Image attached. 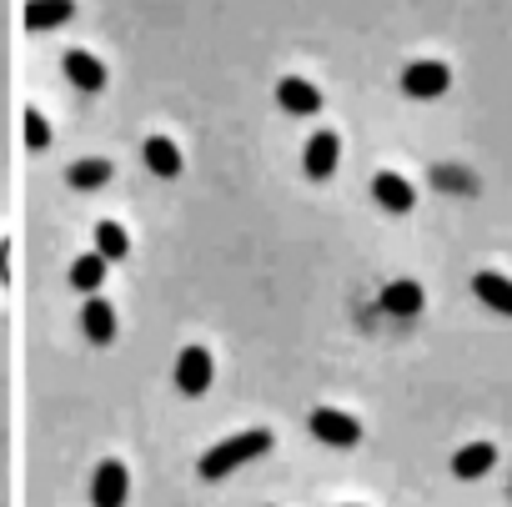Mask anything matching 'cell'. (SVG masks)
I'll return each mask as SVG.
<instances>
[{
    "label": "cell",
    "instance_id": "cell-17",
    "mask_svg": "<svg viewBox=\"0 0 512 507\" xmlns=\"http://www.w3.org/2000/svg\"><path fill=\"white\" fill-rule=\"evenodd\" d=\"M71 282H76L81 292H96V287L106 282V257H101V251H91V257H81V262L71 267Z\"/></svg>",
    "mask_w": 512,
    "mask_h": 507
},
{
    "label": "cell",
    "instance_id": "cell-3",
    "mask_svg": "<svg viewBox=\"0 0 512 507\" xmlns=\"http://www.w3.org/2000/svg\"><path fill=\"white\" fill-rule=\"evenodd\" d=\"M447 86H452V71H447L442 61H412V66L402 71V91L417 96V101H432V96H442Z\"/></svg>",
    "mask_w": 512,
    "mask_h": 507
},
{
    "label": "cell",
    "instance_id": "cell-19",
    "mask_svg": "<svg viewBox=\"0 0 512 507\" xmlns=\"http://www.w3.org/2000/svg\"><path fill=\"white\" fill-rule=\"evenodd\" d=\"M26 146H31V151L51 146V126H46V116H41V111H26Z\"/></svg>",
    "mask_w": 512,
    "mask_h": 507
},
{
    "label": "cell",
    "instance_id": "cell-1",
    "mask_svg": "<svg viewBox=\"0 0 512 507\" xmlns=\"http://www.w3.org/2000/svg\"><path fill=\"white\" fill-rule=\"evenodd\" d=\"M262 452H272V432H267V427H246V432L216 442V447L201 457V477H206V482H221V477H231L236 467L256 462Z\"/></svg>",
    "mask_w": 512,
    "mask_h": 507
},
{
    "label": "cell",
    "instance_id": "cell-15",
    "mask_svg": "<svg viewBox=\"0 0 512 507\" xmlns=\"http://www.w3.org/2000/svg\"><path fill=\"white\" fill-rule=\"evenodd\" d=\"M66 181H71L76 191H101V186L111 181V161H101V156H96V161H76V166L66 171Z\"/></svg>",
    "mask_w": 512,
    "mask_h": 507
},
{
    "label": "cell",
    "instance_id": "cell-4",
    "mask_svg": "<svg viewBox=\"0 0 512 507\" xmlns=\"http://www.w3.org/2000/svg\"><path fill=\"white\" fill-rule=\"evenodd\" d=\"M211 377H216V367H211V352H206V347H186V352L176 357V387H181L186 397H206Z\"/></svg>",
    "mask_w": 512,
    "mask_h": 507
},
{
    "label": "cell",
    "instance_id": "cell-10",
    "mask_svg": "<svg viewBox=\"0 0 512 507\" xmlns=\"http://www.w3.org/2000/svg\"><path fill=\"white\" fill-rule=\"evenodd\" d=\"M337 151H342V141H337L332 131H317V136L307 141V176H312V181H327V176L337 171Z\"/></svg>",
    "mask_w": 512,
    "mask_h": 507
},
{
    "label": "cell",
    "instance_id": "cell-9",
    "mask_svg": "<svg viewBox=\"0 0 512 507\" xmlns=\"http://www.w3.org/2000/svg\"><path fill=\"white\" fill-rule=\"evenodd\" d=\"M472 292H477L482 307L512 317V277H502V272H477V277H472Z\"/></svg>",
    "mask_w": 512,
    "mask_h": 507
},
{
    "label": "cell",
    "instance_id": "cell-11",
    "mask_svg": "<svg viewBox=\"0 0 512 507\" xmlns=\"http://www.w3.org/2000/svg\"><path fill=\"white\" fill-rule=\"evenodd\" d=\"M372 196H377L387 211H412V206H417V191H412V181H402L397 171H382V176L372 181Z\"/></svg>",
    "mask_w": 512,
    "mask_h": 507
},
{
    "label": "cell",
    "instance_id": "cell-5",
    "mask_svg": "<svg viewBox=\"0 0 512 507\" xmlns=\"http://www.w3.org/2000/svg\"><path fill=\"white\" fill-rule=\"evenodd\" d=\"M277 101H282L287 116H317V111H322V91H317L307 76H282Z\"/></svg>",
    "mask_w": 512,
    "mask_h": 507
},
{
    "label": "cell",
    "instance_id": "cell-6",
    "mask_svg": "<svg viewBox=\"0 0 512 507\" xmlns=\"http://www.w3.org/2000/svg\"><path fill=\"white\" fill-rule=\"evenodd\" d=\"M126 487H131V482H126V467L111 457V462H101L96 477H91V502H96V507H121V502H126Z\"/></svg>",
    "mask_w": 512,
    "mask_h": 507
},
{
    "label": "cell",
    "instance_id": "cell-7",
    "mask_svg": "<svg viewBox=\"0 0 512 507\" xmlns=\"http://www.w3.org/2000/svg\"><path fill=\"white\" fill-rule=\"evenodd\" d=\"M497 467V447L492 442H467L457 457H452V477H462V482H477V477H487Z\"/></svg>",
    "mask_w": 512,
    "mask_h": 507
},
{
    "label": "cell",
    "instance_id": "cell-13",
    "mask_svg": "<svg viewBox=\"0 0 512 507\" xmlns=\"http://www.w3.org/2000/svg\"><path fill=\"white\" fill-rule=\"evenodd\" d=\"M382 312L387 317H417L422 312V287L417 282H392V287H382Z\"/></svg>",
    "mask_w": 512,
    "mask_h": 507
},
{
    "label": "cell",
    "instance_id": "cell-2",
    "mask_svg": "<svg viewBox=\"0 0 512 507\" xmlns=\"http://www.w3.org/2000/svg\"><path fill=\"white\" fill-rule=\"evenodd\" d=\"M312 437H322L327 447H357L362 442V422L337 412V407H317L312 412Z\"/></svg>",
    "mask_w": 512,
    "mask_h": 507
},
{
    "label": "cell",
    "instance_id": "cell-18",
    "mask_svg": "<svg viewBox=\"0 0 512 507\" xmlns=\"http://www.w3.org/2000/svg\"><path fill=\"white\" fill-rule=\"evenodd\" d=\"M96 251H101L106 262H116V257H126V251H131V241H126V231L116 221H101L96 226Z\"/></svg>",
    "mask_w": 512,
    "mask_h": 507
},
{
    "label": "cell",
    "instance_id": "cell-14",
    "mask_svg": "<svg viewBox=\"0 0 512 507\" xmlns=\"http://www.w3.org/2000/svg\"><path fill=\"white\" fill-rule=\"evenodd\" d=\"M81 332L91 337V342H111L116 337V312H111V302H101V297H91L86 307H81Z\"/></svg>",
    "mask_w": 512,
    "mask_h": 507
},
{
    "label": "cell",
    "instance_id": "cell-12",
    "mask_svg": "<svg viewBox=\"0 0 512 507\" xmlns=\"http://www.w3.org/2000/svg\"><path fill=\"white\" fill-rule=\"evenodd\" d=\"M61 71H66L81 91H101V86H106V66H101L96 56H86V51H66Z\"/></svg>",
    "mask_w": 512,
    "mask_h": 507
},
{
    "label": "cell",
    "instance_id": "cell-8",
    "mask_svg": "<svg viewBox=\"0 0 512 507\" xmlns=\"http://www.w3.org/2000/svg\"><path fill=\"white\" fill-rule=\"evenodd\" d=\"M76 16V0H31L26 6V31L41 36V31H56Z\"/></svg>",
    "mask_w": 512,
    "mask_h": 507
},
{
    "label": "cell",
    "instance_id": "cell-16",
    "mask_svg": "<svg viewBox=\"0 0 512 507\" xmlns=\"http://www.w3.org/2000/svg\"><path fill=\"white\" fill-rule=\"evenodd\" d=\"M146 166H151L156 176H176V171H181V151H176L166 136H151V141H146Z\"/></svg>",
    "mask_w": 512,
    "mask_h": 507
}]
</instances>
